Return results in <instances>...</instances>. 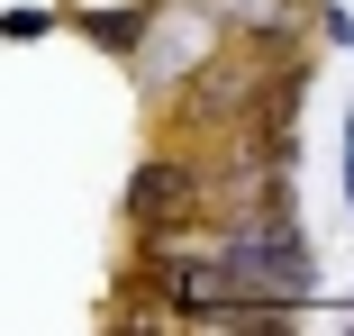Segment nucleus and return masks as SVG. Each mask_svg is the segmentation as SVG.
I'll list each match as a JSON object with an SVG mask.
<instances>
[{"label":"nucleus","instance_id":"nucleus-1","mask_svg":"<svg viewBox=\"0 0 354 336\" xmlns=\"http://www.w3.org/2000/svg\"><path fill=\"white\" fill-rule=\"evenodd\" d=\"M209 191H218V173H209V155L200 146H155L146 164L127 173V227L136 236H182V227H209Z\"/></svg>","mask_w":354,"mask_h":336},{"label":"nucleus","instance_id":"nucleus-2","mask_svg":"<svg viewBox=\"0 0 354 336\" xmlns=\"http://www.w3.org/2000/svg\"><path fill=\"white\" fill-rule=\"evenodd\" d=\"M146 19H155V0H118V10H73V28H82L100 55H136Z\"/></svg>","mask_w":354,"mask_h":336},{"label":"nucleus","instance_id":"nucleus-3","mask_svg":"<svg viewBox=\"0 0 354 336\" xmlns=\"http://www.w3.org/2000/svg\"><path fill=\"white\" fill-rule=\"evenodd\" d=\"M46 28H64V10H10V19H0V37H19V46L46 37Z\"/></svg>","mask_w":354,"mask_h":336},{"label":"nucleus","instance_id":"nucleus-4","mask_svg":"<svg viewBox=\"0 0 354 336\" xmlns=\"http://www.w3.org/2000/svg\"><path fill=\"white\" fill-rule=\"evenodd\" d=\"M345 209H354V127H345Z\"/></svg>","mask_w":354,"mask_h":336}]
</instances>
